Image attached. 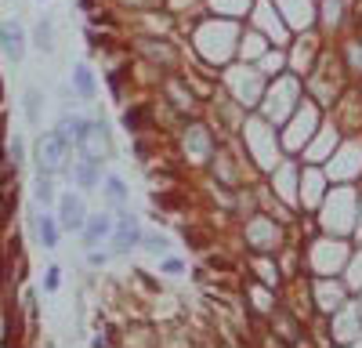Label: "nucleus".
<instances>
[{
    "instance_id": "obj_1",
    "label": "nucleus",
    "mask_w": 362,
    "mask_h": 348,
    "mask_svg": "<svg viewBox=\"0 0 362 348\" xmlns=\"http://www.w3.org/2000/svg\"><path fill=\"white\" fill-rule=\"evenodd\" d=\"M69 149H73V141L58 127L47 131V134H40V141H37V167L47 170V174L66 170L69 167Z\"/></svg>"
},
{
    "instance_id": "obj_2",
    "label": "nucleus",
    "mask_w": 362,
    "mask_h": 348,
    "mask_svg": "<svg viewBox=\"0 0 362 348\" xmlns=\"http://www.w3.org/2000/svg\"><path fill=\"white\" fill-rule=\"evenodd\" d=\"M141 236H145V232L138 228V218L127 214V211H119L116 228H112V236H109V254H116V257L131 254L134 247H141Z\"/></svg>"
},
{
    "instance_id": "obj_3",
    "label": "nucleus",
    "mask_w": 362,
    "mask_h": 348,
    "mask_svg": "<svg viewBox=\"0 0 362 348\" xmlns=\"http://www.w3.org/2000/svg\"><path fill=\"white\" fill-rule=\"evenodd\" d=\"M76 145H80V153H83L87 160H105V156H109V149H112L109 131H105V124H102V120H83V131H80Z\"/></svg>"
},
{
    "instance_id": "obj_4",
    "label": "nucleus",
    "mask_w": 362,
    "mask_h": 348,
    "mask_svg": "<svg viewBox=\"0 0 362 348\" xmlns=\"http://www.w3.org/2000/svg\"><path fill=\"white\" fill-rule=\"evenodd\" d=\"M0 47H4V58L8 62H22L25 58V29H22V22H15V18H8L4 25H0Z\"/></svg>"
},
{
    "instance_id": "obj_5",
    "label": "nucleus",
    "mask_w": 362,
    "mask_h": 348,
    "mask_svg": "<svg viewBox=\"0 0 362 348\" xmlns=\"http://www.w3.org/2000/svg\"><path fill=\"white\" fill-rule=\"evenodd\" d=\"M87 221V203L73 192H66L62 199H58V225L62 228H83Z\"/></svg>"
},
{
    "instance_id": "obj_6",
    "label": "nucleus",
    "mask_w": 362,
    "mask_h": 348,
    "mask_svg": "<svg viewBox=\"0 0 362 348\" xmlns=\"http://www.w3.org/2000/svg\"><path fill=\"white\" fill-rule=\"evenodd\" d=\"M109 236H112V218H109V214H95V218L83 221V247H87V250H95V247L105 243Z\"/></svg>"
},
{
    "instance_id": "obj_7",
    "label": "nucleus",
    "mask_w": 362,
    "mask_h": 348,
    "mask_svg": "<svg viewBox=\"0 0 362 348\" xmlns=\"http://www.w3.org/2000/svg\"><path fill=\"white\" fill-rule=\"evenodd\" d=\"M73 178H76V185L80 189H95L98 185V178H102V160H80L76 163V170H73Z\"/></svg>"
},
{
    "instance_id": "obj_8",
    "label": "nucleus",
    "mask_w": 362,
    "mask_h": 348,
    "mask_svg": "<svg viewBox=\"0 0 362 348\" xmlns=\"http://www.w3.org/2000/svg\"><path fill=\"white\" fill-rule=\"evenodd\" d=\"M33 228H37V243L40 247H58V221L47 214H33Z\"/></svg>"
},
{
    "instance_id": "obj_9",
    "label": "nucleus",
    "mask_w": 362,
    "mask_h": 348,
    "mask_svg": "<svg viewBox=\"0 0 362 348\" xmlns=\"http://www.w3.org/2000/svg\"><path fill=\"white\" fill-rule=\"evenodd\" d=\"M22 109H25V120H29V124H40V120H44V95L37 91V87H25Z\"/></svg>"
},
{
    "instance_id": "obj_10",
    "label": "nucleus",
    "mask_w": 362,
    "mask_h": 348,
    "mask_svg": "<svg viewBox=\"0 0 362 348\" xmlns=\"http://www.w3.org/2000/svg\"><path fill=\"white\" fill-rule=\"evenodd\" d=\"M73 87H76V95L80 98H95V91H98V83H95V73H90V66H76L73 69Z\"/></svg>"
},
{
    "instance_id": "obj_11",
    "label": "nucleus",
    "mask_w": 362,
    "mask_h": 348,
    "mask_svg": "<svg viewBox=\"0 0 362 348\" xmlns=\"http://www.w3.org/2000/svg\"><path fill=\"white\" fill-rule=\"evenodd\" d=\"M102 185H105V196H109L112 203H124V199L131 196L127 182H124V178H116V174H105V178H102Z\"/></svg>"
},
{
    "instance_id": "obj_12",
    "label": "nucleus",
    "mask_w": 362,
    "mask_h": 348,
    "mask_svg": "<svg viewBox=\"0 0 362 348\" xmlns=\"http://www.w3.org/2000/svg\"><path fill=\"white\" fill-rule=\"evenodd\" d=\"M33 44H37L40 51H54V29H51L47 18L37 22V29H33Z\"/></svg>"
},
{
    "instance_id": "obj_13",
    "label": "nucleus",
    "mask_w": 362,
    "mask_h": 348,
    "mask_svg": "<svg viewBox=\"0 0 362 348\" xmlns=\"http://www.w3.org/2000/svg\"><path fill=\"white\" fill-rule=\"evenodd\" d=\"M37 199L44 203V207H51V203H54V185H51V174L47 170L37 174Z\"/></svg>"
},
{
    "instance_id": "obj_14",
    "label": "nucleus",
    "mask_w": 362,
    "mask_h": 348,
    "mask_svg": "<svg viewBox=\"0 0 362 348\" xmlns=\"http://www.w3.org/2000/svg\"><path fill=\"white\" fill-rule=\"evenodd\" d=\"M141 247L153 250V254H167V250H170V240L160 236V232H148V236H141Z\"/></svg>"
},
{
    "instance_id": "obj_15",
    "label": "nucleus",
    "mask_w": 362,
    "mask_h": 348,
    "mask_svg": "<svg viewBox=\"0 0 362 348\" xmlns=\"http://www.w3.org/2000/svg\"><path fill=\"white\" fill-rule=\"evenodd\" d=\"M160 269H163L167 276H181V272H185V261H181V257H163Z\"/></svg>"
},
{
    "instance_id": "obj_16",
    "label": "nucleus",
    "mask_w": 362,
    "mask_h": 348,
    "mask_svg": "<svg viewBox=\"0 0 362 348\" xmlns=\"http://www.w3.org/2000/svg\"><path fill=\"white\" fill-rule=\"evenodd\" d=\"M8 156L15 160V167H18V163H22V156H25V153H22V138H18V134H15V141L8 145Z\"/></svg>"
},
{
    "instance_id": "obj_17",
    "label": "nucleus",
    "mask_w": 362,
    "mask_h": 348,
    "mask_svg": "<svg viewBox=\"0 0 362 348\" xmlns=\"http://www.w3.org/2000/svg\"><path fill=\"white\" fill-rule=\"evenodd\" d=\"M87 261H90V265H95V269H102V265H105V261H109V254L95 247V250H87Z\"/></svg>"
},
{
    "instance_id": "obj_18",
    "label": "nucleus",
    "mask_w": 362,
    "mask_h": 348,
    "mask_svg": "<svg viewBox=\"0 0 362 348\" xmlns=\"http://www.w3.org/2000/svg\"><path fill=\"white\" fill-rule=\"evenodd\" d=\"M58 279H62V276H58V269H47V279H44V286H47V290H58Z\"/></svg>"
}]
</instances>
